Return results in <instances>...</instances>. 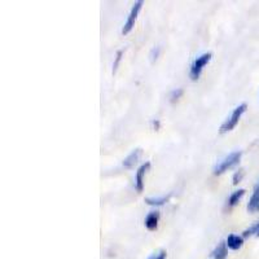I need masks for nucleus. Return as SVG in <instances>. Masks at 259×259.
<instances>
[{"label": "nucleus", "instance_id": "6e6552de", "mask_svg": "<svg viewBox=\"0 0 259 259\" xmlns=\"http://www.w3.org/2000/svg\"><path fill=\"white\" fill-rule=\"evenodd\" d=\"M158 221H159V212L150 211L149 214L145 217L144 224L149 231H156L157 227H158Z\"/></svg>", "mask_w": 259, "mask_h": 259}, {"label": "nucleus", "instance_id": "f3484780", "mask_svg": "<svg viewBox=\"0 0 259 259\" xmlns=\"http://www.w3.org/2000/svg\"><path fill=\"white\" fill-rule=\"evenodd\" d=\"M182 94H183L182 90H178V92H177V91L172 92V96H171V101L178 100V99H179V96H180V95H182Z\"/></svg>", "mask_w": 259, "mask_h": 259}, {"label": "nucleus", "instance_id": "423d86ee", "mask_svg": "<svg viewBox=\"0 0 259 259\" xmlns=\"http://www.w3.org/2000/svg\"><path fill=\"white\" fill-rule=\"evenodd\" d=\"M142 154H143V150L140 149V148H138V149L133 150V152H131V153H130L128 156H127L126 158L123 159V166H124V167H126V168H133L134 166H135L136 163H138L139 158L142 157Z\"/></svg>", "mask_w": 259, "mask_h": 259}, {"label": "nucleus", "instance_id": "39448f33", "mask_svg": "<svg viewBox=\"0 0 259 259\" xmlns=\"http://www.w3.org/2000/svg\"><path fill=\"white\" fill-rule=\"evenodd\" d=\"M150 167V162H145L138 168L135 175V188L138 192H143L144 189V177L147 174L148 168Z\"/></svg>", "mask_w": 259, "mask_h": 259}, {"label": "nucleus", "instance_id": "1a4fd4ad", "mask_svg": "<svg viewBox=\"0 0 259 259\" xmlns=\"http://www.w3.org/2000/svg\"><path fill=\"white\" fill-rule=\"evenodd\" d=\"M247 210L250 212H255L259 210V184L254 188L253 194H251L250 201L247 203Z\"/></svg>", "mask_w": 259, "mask_h": 259}, {"label": "nucleus", "instance_id": "7ed1b4c3", "mask_svg": "<svg viewBox=\"0 0 259 259\" xmlns=\"http://www.w3.org/2000/svg\"><path fill=\"white\" fill-rule=\"evenodd\" d=\"M211 57H212L211 52H205L194 60L193 64H192L191 66V70H189V77H191L192 80H197L198 78H200V75L202 74L203 68L209 64Z\"/></svg>", "mask_w": 259, "mask_h": 259}, {"label": "nucleus", "instance_id": "20e7f679", "mask_svg": "<svg viewBox=\"0 0 259 259\" xmlns=\"http://www.w3.org/2000/svg\"><path fill=\"white\" fill-rule=\"evenodd\" d=\"M142 8H143V2H136V3L134 4V7L131 8V11H130L128 17H127L126 22H124L123 29H122V34H123V35L128 34V32L134 29V26H135L136 24V20H138V16L139 13H140V11H142Z\"/></svg>", "mask_w": 259, "mask_h": 259}, {"label": "nucleus", "instance_id": "9b49d317", "mask_svg": "<svg viewBox=\"0 0 259 259\" xmlns=\"http://www.w3.org/2000/svg\"><path fill=\"white\" fill-rule=\"evenodd\" d=\"M244 194H245V189H242V188L237 189V191L233 192V193L230 196V198H228V206L230 207L236 206V205L240 202V200L244 197Z\"/></svg>", "mask_w": 259, "mask_h": 259}, {"label": "nucleus", "instance_id": "9d476101", "mask_svg": "<svg viewBox=\"0 0 259 259\" xmlns=\"http://www.w3.org/2000/svg\"><path fill=\"white\" fill-rule=\"evenodd\" d=\"M227 242L226 241H222L221 244H218V246L215 247L214 251H212V258L215 259H226L227 254H228V251H227Z\"/></svg>", "mask_w": 259, "mask_h": 259}, {"label": "nucleus", "instance_id": "a211bd4d", "mask_svg": "<svg viewBox=\"0 0 259 259\" xmlns=\"http://www.w3.org/2000/svg\"><path fill=\"white\" fill-rule=\"evenodd\" d=\"M256 236H258V237H259V232H258V235H256Z\"/></svg>", "mask_w": 259, "mask_h": 259}, {"label": "nucleus", "instance_id": "2eb2a0df", "mask_svg": "<svg viewBox=\"0 0 259 259\" xmlns=\"http://www.w3.org/2000/svg\"><path fill=\"white\" fill-rule=\"evenodd\" d=\"M242 177H244V170H239L237 172H235V175H233V186H237L241 182Z\"/></svg>", "mask_w": 259, "mask_h": 259}, {"label": "nucleus", "instance_id": "4468645a", "mask_svg": "<svg viewBox=\"0 0 259 259\" xmlns=\"http://www.w3.org/2000/svg\"><path fill=\"white\" fill-rule=\"evenodd\" d=\"M122 56H123V51H118L117 55H115V60H114V64H113V74L117 71L118 66H119V62H121Z\"/></svg>", "mask_w": 259, "mask_h": 259}, {"label": "nucleus", "instance_id": "f03ea898", "mask_svg": "<svg viewBox=\"0 0 259 259\" xmlns=\"http://www.w3.org/2000/svg\"><path fill=\"white\" fill-rule=\"evenodd\" d=\"M241 156H242L241 150H237V152H232L231 154H228L226 158L222 159L218 165L215 166L214 174L215 175H221V174H223V172H226V171L230 170V168L235 167L236 165H239L240 159H241Z\"/></svg>", "mask_w": 259, "mask_h": 259}, {"label": "nucleus", "instance_id": "ddd939ff", "mask_svg": "<svg viewBox=\"0 0 259 259\" xmlns=\"http://www.w3.org/2000/svg\"><path fill=\"white\" fill-rule=\"evenodd\" d=\"M259 232V222H255V223L251 224L249 228H246V230L242 232V237L244 239H247V237H250V236L253 235H258Z\"/></svg>", "mask_w": 259, "mask_h": 259}, {"label": "nucleus", "instance_id": "0eeeda50", "mask_svg": "<svg viewBox=\"0 0 259 259\" xmlns=\"http://www.w3.org/2000/svg\"><path fill=\"white\" fill-rule=\"evenodd\" d=\"M226 242L228 249H231V250H239L244 245V237L237 235H230L227 237Z\"/></svg>", "mask_w": 259, "mask_h": 259}, {"label": "nucleus", "instance_id": "f8f14e48", "mask_svg": "<svg viewBox=\"0 0 259 259\" xmlns=\"http://www.w3.org/2000/svg\"><path fill=\"white\" fill-rule=\"evenodd\" d=\"M168 197L167 196H162V197H147L145 198V202L150 206H162L167 202Z\"/></svg>", "mask_w": 259, "mask_h": 259}, {"label": "nucleus", "instance_id": "dca6fc26", "mask_svg": "<svg viewBox=\"0 0 259 259\" xmlns=\"http://www.w3.org/2000/svg\"><path fill=\"white\" fill-rule=\"evenodd\" d=\"M148 259H166V251L165 250L157 251V253L152 254Z\"/></svg>", "mask_w": 259, "mask_h": 259}, {"label": "nucleus", "instance_id": "f257e3e1", "mask_svg": "<svg viewBox=\"0 0 259 259\" xmlns=\"http://www.w3.org/2000/svg\"><path fill=\"white\" fill-rule=\"evenodd\" d=\"M246 109H247L246 104H240L239 106H236L235 109H233V112L231 113L230 117L227 118L226 121L223 122V124L221 126V134H226L232 131V130L237 126V123H239L240 119H241L242 114L246 112Z\"/></svg>", "mask_w": 259, "mask_h": 259}]
</instances>
